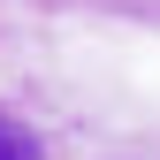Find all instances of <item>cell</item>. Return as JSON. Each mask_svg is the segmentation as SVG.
I'll list each match as a JSON object with an SVG mask.
<instances>
[{"mask_svg": "<svg viewBox=\"0 0 160 160\" xmlns=\"http://www.w3.org/2000/svg\"><path fill=\"white\" fill-rule=\"evenodd\" d=\"M0 160H46V145H38L31 122H15L8 107H0Z\"/></svg>", "mask_w": 160, "mask_h": 160, "instance_id": "obj_1", "label": "cell"}]
</instances>
